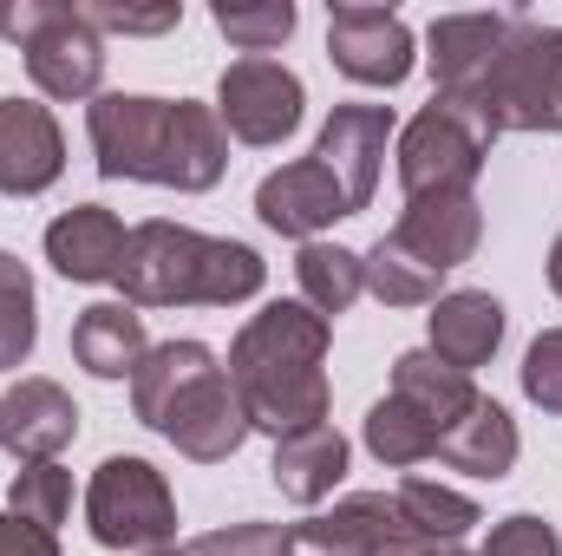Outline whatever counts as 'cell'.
<instances>
[{
	"label": "cell",
	"mask_w": 562,
	"mask_h": 556,
	"mask_svg": "<svg viewBox=\"0 0 562 556\" xmlns=\"http://www.w3.org/2000/svg\"><path fill=\"white\" fill-rule=\"evenodd\" d=\"M86 132L99 177L164 184V190H216L229 170V132L216 105L196 99H144V92H99L86 105Z\"/></svg>",
	"instance_id": "6da1fadb"
},
{
	"label": "cell",
	"mask_w": 562,
	"mask_h": 556,
	"mask_svg": "<svg viewBox=\"0 0 562 556\" xmlns=\"http://www.w3.org/2000/svg\"><path fill=\"white\" fill-rule=\"evenodd\" d=\"M327 341L334 321L314 314L307 301H269L262 314L243 321L229 341V380L243 393V413L269 438H294L307 425H327Z\"/></svg>",
	"instance_id": "7a4b0ae2"
},
{
	"label": "cell",
	"mask_w": 562,
	"mask_h": 556,
	"mask_svg": "<svg viewBox=\"0 0 562 556\" xmlns=\"http://www.w3.org/2000/svg\"><path fill=\"white\" fill-rule=\"evenodd\" d=\"M132 413L196 465H223L256 432L229 367H216L203 341H164L144 354L132 374Z\"/></svg>",
	"instance_id": "3957f363"
},
{
	"label": "cell",
	"mask_w": 562,
	"mask_h": 556,
	"mask_svg": "<svg viewBox=\"0 0 562 556\" xmlns=\"http://www.w3.org/2000/svg\"><path fill=\"white\" fill-rule=\"evenodd\" d=\"M262 256L249 243L229 236H203L183 223L150 216L132 230L125 263H119V288L132 308H236L249 294H262Z\"/></svg>",
	"instance_id": "277c9868"
},
{
	"label": "cell",
	"mask_w": 562,
	"mask_h": 556,
	"mask_svg": "<svg viewBox=\"0 0 562 556\" xmlns=\"http://www.w3.org/2000/svg\"><path fill=\"white\" fill-rule=\"evenodd\" d=\"M491 138L504 132H562V26L524 20L504 59L491 66L484 92L464 105Z\"/></svg>",
	"instance_id": "5b68a950"
},
{
	"label": "cell",
	"mask_w": 562,
	"mask_h": 556,
	"mask_svg": "<svg viewBox=\"0 0 562 556\" xmlns=\"http://www.w3.org/2000/svg\"><path fill=\"white\" fill-rule=\"evenodd\" d=\"M7 40H20L26 73L46 99H99L105 79V40L79 7L53 0H20L7 7Z\"/></svg>",
	"instance_id": "8992f818"
},
{
	"label": "cell",
	"mask_w": 562,
	"mask_h": 556,
	"mask_svg": "<svg viewBox=\"0 0 562 556\" xmlns=\"http://www.w3.org/2000/svg\"><path fill=\"white\" fill-rule=\"evenodd\" d=\"M86 524L105 551H170L177 537V498L150 458H105L86 485Z\"/></svg>",
	"instance_id": "52a82bcc"
},
{
	"label": "cell",
	"mask_w": 562,
	"mask_h": 556,
	"mask_svg": "<svg viewBox=\"0 0 562 556\" xmlns=\"http://www.w3.org/2000/svg\"><path fill=\"white\" fill-rule=\"evenodd\" d=\"M491 144L497 138H491L464 105L431 99L419 119L400 132V190H406V203L471 190L477 170H484V157H491Z\"/></svg>",
	"instance_id": "ba28073f"
},
{
	"label": "cell",
	"mask_w": 562,
	"mask_h": 556,
	"mask_svg": "<svg viewBox=\"0 0 562 556\" xmlns=\"http://www.w3.org/2000/svg\"><path fill=\"white\" fill-rule=\"evenodd\" d=\"M301 105H307V92H301V79L281 66V59H236L229 73H223V86H216V119H223V132L243 144H256V151H269L281 144L294 125H301Z\"/></svg>",
	"instance_id": "9c48e42d"
},
{
	"label": "cell",
	"mask_w": 562,
	"mask_h": 556,
	"mask_svg": "<svg viewBox=\"0 0 562 556\" xmlns=\"http://www.w3.org/2000/svg\"><path fill=\"white\" fill-rule=\"evenodd\" d=\"M524 13H445L431 20L425 33V59H431V99H451V105H471L491 79V66L504 59V46L517 40Z\"/></svg>",
	"instance_id": "30bf717a"
},
{
	"label": "cell",
	"mask_w": 562,
	"mask_h": 556,
	"mask_svg": "<svg viewBox=\"0 0 562 556\" xmlns=\"http://www.w3.org/2000/svg\"><path fill=\"white\" fill-rule=\"evenodd\" d=\"M386 551H419V531L406 524L400 498L386 491H353L327 518L294 524L288 556H386Z\"/></svg>",
	"instance_id": "8fae6325"
},
{
	"label": "cell",
	"mask_w": 562,
	"mask_h": 556,
	"mask_svg": "<svg viewBox=\"0 0 562 556\" xmlns=\"http://www.w3.org/2000/svg\"><path fill=\"white\" fill-rule=\"evenodd\" d=\"M386 138H393V112L386 105H334L321 138H314V164L340 184L347 210L360 216L380 190V164H386Z\"/></svg>",
	"instance_id": "7c38bea8"
},
{
	"label": "cell",
	"mask_w": 562,
	"mask_h": 556,
	"mask_svg": "<svg viewBox=\"0 0 562 556\" xmlns=\"http://www.w3.org/2000/svg\"><path fill=\"white\" fill-rule=\"evenodd\" d=\"M327 53L353 86H400L413 73V26L393 7H334Z\"/></svg>",
	"instance_id": "4fadbf2b"
},
{
	"label": "cell",
	"mask_w": 562,
	"mask_h": 556,
	"mask_svg": "<svg viewBox=\"0 0 562 556\" xmlns=\"http://www.w3.org/2000/svg\"><path fill=\"white\" fill-rule=\"evenodd\" d=\"M72 438H79V407H72V393L59 380L26 374V380H13L0 393V445L20 465H53Z\"/></svg>",
	"instance_id": "5bb4252c"
},
{
	"label": "cell",
	"mask_w": 562,
	"mask_h": 556,
	"mask_svg": "<svg viewBox=\"0 0 562 556\" xmlns=\"http://www.w3.org/2000/svg\"><path fill=\"white\" fill-rule=\"evenodd\" d=\"M66 170L59 119L33 99H0V197H40Z\"/></svg>",
	"instance_id": "9a60e30c"
},
{
	"label": "cell",
	"mask_w": 562,
	"mask_h": 556,
	"mask_svg": "<svg viewBox=\"0 0 562 556\" xmlns=\"http://www.w3.org/2000/svg\"><path fill=\"white\" fill-rule=\"evenodd\" d=\"M256 216H262L276 236L314 243L327 223H340V216H353V210H347L340 184H334L314 157H301V164H281V170L262 177V190H256Z\"/></svg>",
	"instance_id": "2e32d148"
},
{
	"label": "cell",
	"mask_w": 562,
	"mask_h": 556,
	"mask_svg": "<svg viewBox=\"0 0 562 556\" xmlns=\"http://www.w3.org/2000/svg\"><path fill=\"white\" fill-rule=\"evenodd\" d=\"M393 243H400L406 256H419L425 269L451 276L458 263H471V256H477V243H484V210H477V197H471V190L419 197V203H406V216H400Z\"/></svg>",
	"instance_id": "e0dca14e"
},
{
	"label": "cell",
	"mask_w": 562,
	"mask_h": 556,
	"mask_svg": "<svg viewBox=\"0 0 562 556\" xmlns=\"http://www.w3.org/2000/svg\"><path fill=\"white\" fill-rule=\"evenodd\" d=\"M125 243H132V230H125L105 203H79V210L53 216V230H46V263L66 281H119Z\"/></svg>",
	"instance_id": "ac0fdd59"
},
{
	"label": "cell",
	"mask_w": 562,
	"mask_h": 556,
	"mask_svg": "<svg viewBox=\"0 0 562 556\" xmlns=\"http://www.w3.org/2000/svg\"><path fill=\"white\" fill-rule=\"evenodd\" d=\"M144 354H150V334H144V314L132 301H92V308H79V321H72V360L92 380H132Z\"/></svg>",
	"instance_id": "d6986e66"
},
{
	"label": "cell",
	"mask_w": 562,
	"mask_h": 556,
	"mask_svg": "<svg viewBox=\"0 0 562 556\" xmlns=\"http://www.w3.org/2000/svg\"><path fill=\"white\" fill-rule=\"evenodd\" d=\"M504 341V301L484 294V288H458V294H438L431 301V354L458 374L484 367Z\"/></svg>",
	"instance_id": "ffe728a7"
},
{
	"label": "cell",
	"mask_w": 562,
	"mask_h": 556,
	"mask_svg": "<svg viewBox=\"0 0 562 556\" xmlns=\"http://www.w3.org/2000/svg\"><path fill=\"white\" fill-rule=\"evenodd\" d=\"M276 491L288 504H321L334 498V485L347 478V438L334 425H307L294 438H276V465H269Z\"/></svg>",
	"instance_id": "44dd1931"
},
{
	"label": "cell",
	"mask_w": 562,
	"mask_h": 556,
	"mask_svg": "<svg viewBox=\"0 0 562 556\" xmlns=\"http://www.w3.org/2000/svg\"><path fill=\"white\" fill-rule=\"evenodd\" d=\"M517 452H524L517 419L504 413L497 400H477L471 413L438 438V465H451V471H464V478H504V471L517 465Z\"/></svg>",
	"instance_id": "7402d4cb"
},
{
	"label": "cell",
	"mask_w": 562,
	"mask_h": 556,
	"mask_svg": "<svg viewBox=\"0 0 562 556\" xmlns=\"http://www.w3.org/2000/svg\"><path fill=\"white\" fill-rule=\"evenodd\" d=\"M393 393L406 400V407H419L438 432H451L458 419L471 413L484 393L471 387V374H458V367H445L431 347H413V354H400L393 360Z\"/></svg>",
	"instance_id": "603a6c76"
},
{
	"label": "cell",
	"mask_w": 562,
	"mask_h": 556,
	"mask_svg": "<svg viewBox=\"0 0 562 556\" xmlns=\"http://www.w3.org/2000/svg\"><path fill=\"white\" fill-rule=\"evenodd\" d=\"M294 281H301V301L334 321V314H347V308L367 294V263H360L353 249H340V243H301Z\"/></svg>",
	"instance_id": "cb8c5ba5"
},
{
	"label": "cell",
	"mask_w": 562,
	"mask_h": 556,
	"mask_svg": "<svg viewBox=\"0 0 562 556\" xmlns=\"http://www.w3.org/2000/svg\"><path fill=\"white\" fill-rule=\"evenodd\" d=\"M360 438H367V452L380 458V465H393V471H406V465H425V458H438V425L419 413V407H406L400 393H386L367 425H360Z\"/></svg>",
	"instance_id": "d4e9b609"
},
{
	"label": "cell",
	"mask_w": 562,
	"mask_h": 556,
	"mask_svg": "<svg viewBox=\"0 0 562 556\" xmlns=\"http://www.w3.org/2000/svg\"><path fill=\"white\" fill-rule=\"evenodd\" d=\"M360 263H367V294H380L386 308H431V301H438V281L445 276L425 269L419 256H406L393 236H380Z\"/></svg>",
	"instance_id": "484cf974"
},
{
	"label": "cell",
	"mask_w": 562,
	"mask_h": 556,
	"mask_svg": "<svg viewBox=\"0 0 562 556\" xmlns=\"http://www.w3.org/2000/svg\"><path fill=\"white\" fill-rule=\"evenodd\" d=\"M393 498H400L406 524L419 531V544H458V537L477 524V504H471L464 491H445V485H431V478H406Z\"/></svg>",
	"instance_id": "4316f807"
},
{
	"label": "cell",
	"mask_w": 562,
	"mask_h": 556,
	"mask_svg": "<svg viewBox=\"0 0 562 556\" xmlns=\"http://www.w3.org/2000/svg\"><path fill=\"white\" fill-rule=\"evenodd\" d=\"M33 341H40V321H33V276H26L20 256L0 249V374L26 367Z\"/></svg>",
	"instance_id": "83f0119b"
},
{
	"label": "cell",
	"mask_w": 562,
	"mask_h": 556,
	"mask_svg": "<svg viewBox=\"0 0 562 556\" xmlns=\"http://www.w3.org/2000/svg\"><path fill=\"white\" fill-rule=\"evenodd\" d=\"M7 504H13V518H26L40 531H59L66 511H72V471H59V465H20Z\"/></svg>",
	"instance_id": "f1b7e54d"
},
{
	"label": "cell",
	"mask_w": 562,
	"mask_h": 556,
	"mask_svg": "<svg viewBox=\"0 0 562 556\" xmlns=\"http://www.w3.org/2000/svg\"><path fill=\"white\" fill-rule=\"evenodd\" d=\"M216 33L229 46H243V59H269L281 40L294 33V7L288 0H269V7H216Z\"/></svg>",
	"instance_id": "f546056e"
},
{
	"label": "cell",
	"mask_w": 562,
	"mask_h": 556,
	"mask_svg": "<svg viewBox=\"0 0 562 556\" xmlns=\"http://www.w3.org/2000/svg\"><path fill=\"white\" fill-rule=\"evenodd\" d=\"M288 544H294V531H281V524H229V531L196 537L183 556H288Z\"/></svg>",
	"instance_id": "4dcf8cb0"
},
{
	"label": "cell",
	"mask_w": 562,
	"mask_h": 556,
	"mask_svg": "<svg viewBox=\"0 0 562 556\" xmlns=\"http://www.w3.org/2000/svg\"><path fill=\"white\" fill-rule=\"evenodd\" d=\"M524 393L543 407V413H562V327H543L524 354Z\"/></svg>",
	"instance_id": "1f68e13d"
},
{
	"label": "cell",
	"mask_w": 562,
	"mask_h": 556,
	"mask_svg": "<svg viewBox=\"0 0 562 556\" xmlns=\"http://www.w3.org/2000/svg\"><path fill=\"white\" fill-rule=\"evenodd\" d=\"M477 556H562V537H557V524L517 511V518H504V524L484 537V551Z\"/></svg>",
	"instance_id": "d6a6232c"
},
{
	"label": "cell",
	"mask_w": 562,
	"mask_h": 556,
	"mask_svg": "<svg viewBox=\"0 0 562 556\" xmlns=\"http://www.w3.org/2000/svg\"><path fill=\"white\" fill-rule=\"evenodd\" d=\"M79 13L99 26V40L105 33H170L183 20V7H150V13H138V7H79Z\"/></svg>",
	"instance_id": "836d02e7"
},
{
	"label": "cell",
	"mask_w": 562,
	"mask_h": 556,
	"mask_svg": "<svg viewBox=\"0 0 562 556\" xmlns=\"http://www.w3.org/2000/svg\"><path fill=\"white\" fill-rule=\"evenodd\" d=\"M0 556H59V537L7 511V518H0Z\"/></svg>",
	"instance_id": "e575fe53"
},
{
	"label": "cell",
	"mask_w": 562,
	"mask_h": 556,
	"mask_svg": "<svg viewBox=\"0 0 562 556\" xmlns=\"http://www.w3.org/2000/svg\"><path fill=\"white\" fill-rule=\"evenodd\" d=\"M550 288H557V294H562V236H557V243H550Z\"/></svg>",
	"instance_id": "d590c367"
},
{
	"label": "cell",
	"mask_w": 562,
	"mask_h": 556,
	"mask_svg": "<svg viewBox=\"0 0 562 556\" xmlns=\"http://www.w3.org/2000/svg\"><path fill=\"white\" fill-rule=\"evenodd\" d=\"M413 556H464L458 544H425V551H413Z\"/></svg>",
	"instance_id": "8d00e7d4"
},
{
	"label": "cell",
	"mask_w": 562,
	"mask_h": 556,
	"mask_svg": "<svg viewBox=\"0 0 562 556\" xmlns=\"http://www.w3.org/2000/svg\"><path fill=\"white\" fill-rule=\"evenodd\" d=\"M144 556H183V551H144Z\"/></svg>",
	"instance_id": "74e56055"
},
{
	"label": "cell",
	"mask_w": 562,
	"mask_h": 556,
	"mask_svg": "<svg viewBox=\"0 0 562 556\" xmlns=\"http://www.w3.org/2000/svg\"><path fill=\"white\" fill-rule=\"evenodd\" d=\"M419 551H425V544H419ZM386 556H413V551H386Z\"/></svg>",
	"instance_id": "f35d334b"
}]
</instances>
